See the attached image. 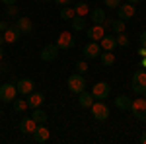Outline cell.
I'll use <instances>...</instances> for the list:
<instances>
[{"label":"cell","mask_w":146,"mask_h":144,"mask_svg":"<svg viewBox=\"0 0 146 144\" xmlns=\"http://www.w3.org/2000/svg\"><path fill=\"white\" fill-rule=\"evenodd\" d=\"M66 86H68V90H70L72 94H80V92H84V90H86L88 82H86L84 74H80V72H74L72 76H68Z\"/></svg>","instance_id":"6da1fadb"},{"label":"cell","mask_w":146,"mask_h":144,"mask_svg":"<svg viewBox=\"0 0 146 144\" xmlns=\"http://www.w3.org/2000/svg\"><path fill=\"white\" fill-rule=\"evenodd\" d=\"M131 90L136 96H142L146 90V70H136L131 78Z\"/></svg>","instance_id":"7a4b0ae2"},{"label":"cell","mask_w":146,"mask_h":144,"mask_svg":"<svg viewBox=\"0 0 146 144\" xmlns=\"http://www.w3.org/2000/svg\"><path fill=\"white\" fill-rule=\"evenodd\" d=\"M131 113L135 115L138 121L146 123V100L142 96H138L136 100H133V103H131Z\"/></svg>","instance_id":"3957f363"},{"label":"cell","mask_w":146,"mask_h":144,"mask_svg":"<svg viewBox=\"0 0 146 144\" xmlns=\"http://www.w3.org/2000/svg\"><path fill=\"white\" fill-rule=\"evenodd\" d=\"M90 111H92V117H94L96 121H105V119L109 117V107L103 103V100L94 101L90 105Z\"/></svg>","instance_id":"277c9868"},{"label":"cell","mask_w":146,"mask_h":144,"mask_svg":"<svg viewBox=\"0 0 146 144\" xmlns=\"http://www.w3.org/2000/svg\"><path fill=\"white\" fill-rule=\"evenodd\" d=\"M16 96H18V88H16V84H2L0 86V101H4V103H12V101L16 100Z\"/></svg>","instance_id":"5b68a950"},{"label":"cell","mask_w":146,"mask_h":144,"mask_svg":"<svg viewBox=\"0 0 146 144\" xmlns=\"http://www.w3.org/2000/svg\"><path fill=\"white\" fill-rule=\"evenodd\" d=\"M109 92H111V86H109L107 82H98V84H94V88H92V96H94L96 100H107V98H109Z\"/></svg>","instance_id":"8992f818"},{"label":"cell","mask_w":146,"mask_h":144,"mask_svg":"<svg viewBox=\"0 0 146 144\" xmlns=\"http://www.w3.org/2000/svg\"><path fill=\"white\" fill-rule=\"evenodd\" d=\"M117 14H119V20H131V18H135V14H136V8H135V4H131V2H121V6L117 8Z\"/></svg>","instance_id":"52a82bcc"},{"label":"cell","mask_w":146,"mask_h":144,"mask_svg":"<svg viewBox=\"0 0 146 144\" xmlns=\"http://www.w3.org/2000/svg\"><path fill=\"white\" fill-rule=\"evenodd\" d=\"M82 53L86 58H100L101 55V45L98 41H90V43L84 45V49H82Z\"/></svg>","instance_id":"ba28073f"},{"label":"cell","mask_w":146,"mask_h":144,"mask_svg":"<svg viewBox=\"0 0 146 144\" xmlns=\"http://www.w3.org/2000/svg\"><path fill=\"white\" fill-rule=\"evenodd\" d=\"M58 47L56 43H49L43 47V51H41V60H45V62H51V60H55L56 56H58Z\"/></svg>","instance_id":"9c48e42d"},{"label":"cell","mask_w":146,"mask_h":144,"mask_svg":"<svg viewBox=\"0 0 146 144\" xmlns=\"http://www.w3.org/2000/svg\"><path fill=\"white\" fill-rule=\"evenodd\" d=\"M37 125H39V123L35 121V119L23 117L22 121H20V125H18V129H20V133H23V134H33L35 129H37Z\"/></svg>","instance_id":"30bf717a"},{"label":"cell","mask_w":146,"mask_h":144,"mask_svg":"<svg viewBox=\"0 0 146 144\" xmlns=\"http://www.w3.org/2000/svg\"><path fill=\"white\" fill-rule=\"evenodd\" d=\"M56 47L58 49H72L74 47V37L70 31H60V35L56 37Z\"/></svg>","instance_id":"8fae6325"},{"label":"cell","mask_w":146,"mask_h":144,"mask_svg":"<svg viewBox=\"0 0 146 144\" xmlns=\"http://www.w3.org/2000/svg\"><path fill=\"white\" fill-rule=\"evenodd\" d=\"M16 88H18V94L27 96V94H31V92L35 90V82H33V80H29V78H22V80L16 82Z\"/></svg>","instance_id":"7c38bea8"},{"label":"cell","mask_w":146,"mask_h":144,"mask_svg":"<svg viewBox=\"0 0 146 144\" xmlns=\"http://www.w3.org/2000/svg\"><path fill=\"white\" fill-rule=\"evenodd\" d=\"M103 35H105V27H103L101 23H92L90 27H88V37H90V41H98V43H100Z\"/></svg>","instance_id":"4fadbf2b"},{"label":"cell","mask_w":146,"mask_h":144,"mask_svg":"<svg viewBox=\"0 0 146 144\" xmlns=\"http://www.w3.org/2000/svg\"><path fill=\"white\" fill-rule=\"evenodd\" d=\"M16 27L20 29L22 35L31 33V31H33V22H31L29 18H25V16H20V18H16Z\"/></svg>","instance_id":"5bb4252c"},{"label":"cell","mask_w":146,"mask_h":144,"mask_svg":"<svg viewBox=\"0 0 146 144\" xmlns=\"http://www.w3.org/2000/svg\"><path fill=\"white\" fill-rule=\"evenodd\" d=\"M49 138H51L49 129H47L43 123H41V125H37V129H35V133H33V140H35L37 144H43V142H47Z\"/></svg>","instance_id":"9a60e30c"},{"label":"cell","mask_w":146,"mask_h":144,"mask_svg":"<svg viewBox=\"0 0 146 144\" xmlns=\"http://www.w3.org/2000/svg\"><path fill=\"white\" fill-rule=\"evenodd\" d=\"M20 35L22 33H20V29L16 27V23H14V25H8V29L2 31V37H4L6 43H16V41L20 39Z\"/></svg>","instance_id":"2e32d148"},{"label":"cell","mask_w":146,"mask_h":144,"mask_svg":"<svg viewBox=\"0 0 146 144\" xmlns=\"http://www.w3.org/2000/svg\"><path fill=\"white\" fill-rule=\"evenodd\" d=\"M43 101H45V96L41 94V92H31V94H27V105L35 109V107H41L43 105Z\"/></svg>","instance_id":"e0dca14e"},{"label":"cell","mask_w":146,"mask_h":144,"mask_svg":"<svg viewBox=\"0 0 146 144\" xmlns=\"http://www.w3.org/2000/svg\"><path fill=\"white\" fill-rule=\"evenodd\" d=\"M100 45H101V51H113L115 47H117V41H115V35H103L101 37V41H100Z\"/></svg>","instance_id":"ac0fdd59"},{"label":"cell","mask_w":146,"mask_h":144,"mask_svg":"<svg viewBox=\"0 0 146 144\" xmlns=\"http://www.w3.org/2000/svg\"><path fill=\"white\" fill-rule=\"evenodd\" d=\"M78 103L84 107V109H90V105L94 103V96H92V92H80L78 94Z\"/></svg>","instance_id":"d6986e66"},{"label":"cell","mask_w":146,"mask_h":144,"mask_svg":"<svg viewBox=\"0 0 146 144\" xmlns=\"http://www.w3.org/2000/svg\"><path fill=\"white\" fill-rule=\"evenodd\" d=\"M131 103H133V100H131L129 96H119V98L115 100L117 109H121V111H131Z\"/></svg>","instance_id":"ffe728a7"},{"label":"cell","mask_w":146,"mask_h":144,"mask_svg":"<svg viewBox=\"0 0 146 144\" xmlns=\"http://www.w3.org/2000/svg\"><path fill=\"white\" fill-rule=\"evenodd\" d=\"M100 58H101V64L103 66H113L115 64V53L113 51H101Z\"/></svg>","instance_id":"44dd1931"},{"label":"cell","mask_w":146,"mask_h":144,"mask_svg":"<svg viewBox=\"0 0 146 144\" xmlns=\"http://www.w3.org/2000/svg\"><path fill=\"white\" fill-rule=\"evenodd\" d=\"M31 119H35V121L41 125V123H47L49 115H47V111H43L41 107H35V109L31 111Z\"/></svg>","instance_id":"7402d4cb"},{"label":"cell","mask_w":146,"mask_h":144,"mask_svg":"<svg viewBox=\"0 0 146 144\" xmlns=\"http://www.w3.org/2000/svg\"><path fill=\"white\" fill-rule=\"evenodd\" d=\"M58 16H60L62 22H70V20L76 16V12H74V8H70V6H62L60 12H58Z\"/></svg>","instance_id":"603a6c76"},{"label":"cell","mask_w":146,"mask_h":144,"mask_svg":"<svg viewBox=\"0 0 146 144\" xmlns=\"http://www.w3.org/2000/svg\"><path fill=\"white\" fill-rule=\"evenodd\" d=\"M70 23H72V29H74V31H82V29L86 27V18H82V16H74V18L70 20Z\"/></svg>","instance_id":"cb8c5ba5"},{"label":"cell","mask_w":146,"mask_h":144,"mask_svg":"<svg viewBox=\"0 0 146 144\" xmlns=\"http://www.w3.org/2000/svg\"><path fill=\"white\" fill-rule=\"evenodd\" d=\"M111 29L115 33H125L127 31V22L125 20H111Z\"/></svg>","instance_id":"d4e9b609"},{"label":"cell","mask_w":146,"mask_h":144,"mask_svg":"<svg viewBox=\"0 0 146 144\" xmlns=\"http://www.w3.org/2000/svg\"><path fill=\"white\" fill-rule=\"evenodd\" d=\"M12 103H14V111H16V113H23V111L29 109V105H27V100H18V98H16V100L12 101Z\"/></svg>","instance_id":"484cf974"},{"label":"cell","mask_w":146,"mask_h":144,"mask_svg":"<svg viewBox=\"0 0 146 144\" xmlns=\"http://www.w3.org/2000/svg\"><path fill=\"white\" fill-rule=\"evenodd\" d=\"M74 12H76V16H82V18H86V16L90 14V6H88L86 2H78V4L74 6Z\"/></svg>","instance_id":"4316f807"},{"label":"cell","mask_w":146,"mask_h":144,"mask_svg":"<svg viewBox=\"0 0 146 144\" xmlns=\"http://www.w3.org/2000/svg\"><path fill=\"white\" fill-rule=\"evenodd\" d=\"M103 20H105L103 8H96V10L92 12V23H103Z\"/></svg>","instance_id":"83f0119b"},{"label":"cell","mask_w":146,"mask_h":144,"mask_svg":"<svg viewBox=\"0 0 146 144\" xmlns=\"http://www.w3.org/2000/svg\"><path fill=\"white\" fill-rule=\"evenodd\" d=\"M115 41H117V47H127L129 45V37H127V33H117Z\"/></svg>","instance_id":"f1b7e54d"},{"label":"cell","mask_w":146,"mask_h":144,"mask_svg":"<svg viewBox=\"0 0 146 144\" xmlns=\"http://www.w3.org/2000/svg\"><path fill=\"white\" fill-rule=\"evenodd\" d=\"M8 18H12V20L20 18V8H18L16 4H10V6H8Z\"/></svg>","instance_id":"f546056e"},{"label":"cell","mask_w":146,"mask_h":144,"mask_svg":"<svg viewBox=\"0 0 146 144\" xmlns=\"http://www.w3.org/2000/svg\"><path fill=\"white\" fill-rule=\"evenodd\" d=\"M88 62H86V60H78V62H76V72H80V74H84V72H88Z\"/></svg>","instance_id":"4dcf8cb0"},{"label":"cell","mask_w":146,"mask_h":144,"mask_svg":"<svg viewBox=\"0 0 146 144\" xmlns=\"http://www.w3.org/2000/svg\"><path fill=\"white\" fill-rule=\"evenodd\" d=\"M121 2H123V0H105V6H109V8H119Z\"/></svg>","instance_id":"1f68e13d"},{"label":"cell","mask_w":146,"mask_h":144,"mask_svg":"<svg viewBox=\"0 0 146 144\" xmlns=\"http://www.w3.org/2000/svg\"><path fill=\"white\" fill-rule=\"evenodd\" d=\"M138 41H140V47H144V49H146V31H142V33H140Z\"/></svg>","instance_id":"d6a6232c"},{"label":"cell","mask_w":146,"mask_h":144,"mask_svg":"<svg viewBox=\"0 0 146 144\" xmlns=\"http://www.w3.org/2000/svg\"><path fill=\"white\" fill-rule=\"evenodd\" d=\"M101 25H103V27H105V31H107V29H111V20H107V18H105V20H103V23H101Z\"/></svg>","instance_id":"836d02e7"},{"label":"cell","mask_w":146,"mask_h":144,"mask_svg":"<svg viewBox=\"0 0 146 144\" xmlns=\"http://www.w3.org/2000/svg\"><path fill=\"white\" fill-rule=\"evenodd\" d=\"M56 4H58V6H68V4H70V2H74V0H55Z\"/></svg>","instance_id":"e575fe53"},{"label":"cell","mask_w":146,"mask_h":144,"mask_svg":"<svg viewBox=\"0 0 146 144\" xmlns=\"http://www.w3.org/2000/svg\"><path fill=\"white\" fill-rule=\"evenodd\" d=\"M8 25H10L8 22H0V33H2V31H6V29H8Z\"/></svg>","instance_id":"d590c367"},{"label":"cell","mask_w":146,"mask_h":144,"mask_svg":"<svg viewBox=\"0 0 146 144\" xmlns=\"http://www.w3.org/2000/svg\"><path fill=\"white\" fill-rule=\"evenodd\" d=\"M138 55H140V58L146 56V49H144V47H138Z\"/></svg>","instance_id":"8d00e7d4"},{"label":"cell","mask_w":146,"mask_h":144,"mask_svg":"<svg viewBox=\"0 0 146 144\" xmlns=\"http://www.w3.org/2000/svg\"><path fill=\"white\" fill-rule=\"evenodd\" d=\"M18 0H2V4H6V6H10V4H16Z\"/></svg>","instance_id":"74e56055"},{"label":"cell","mask_w":146,"mask_h":144,"mask_svg":"<svg viewBox=\"0 0 146 144\" xmlns=\"http://www.w3.org/2000/svg\"><path fill=\"white\" fill-rule=\"evenodd\" d=\"M140 144H146V131L140 134Z\"/></svg>","instance_id":"f35d334b"},{"label":"cell","mask_w":146,"mask_h":144,"mask_svg":"<svg viewBox=\"0 0 146 144\" xmlns=\"http://www.w3.org/2000/svg\"><path fill=\"white\" fill-rule=\"evenodd\" d=\"M140 68H146V56H142V60H140Z\"/></svg>","instance_id":"ab89813d"},{"label":"cell","mask_w":146,"mask_h":144,"mask_svg":"<svg viewBox=\"0 0 146 144\" xmlns=\"http://www.w3.org/2000/svg\"><path fill=\"white\" fill-rule=\"evenodd\" d=\"M4 60V51H2V47H0V62Z\"/></svg>","instance_id":"60d3db41"},{"label":"cell","mask_w":146,"mask_h":144,"mask_svg":"<svg viewBox=\"0 0 146 144\" xmlns=\"http://www.w3.org/2000/svg\"><path fill=\"white\" fill-rule=\"evenodd\" d=\"M127 2H131V4H138V2H142V0H127Z\"/></svg>","instance_id":"b9f144b4"},{"label":"cell","mask_w":146,"mask_h":144,"mask_svg":"<svg viewBox=\"0 0 146 144\" xmlns=\"http://www.w3.org/2000/svg\"><path fill=\"white\" fill-rule=\"evenodd\" d=\"M4 43H6V41H4V37H2V33H0V47H2Z\"/></svg>","instance_id":"7bdbcfd3"},{"label":"cell","mask_w":146,"mask_h":144,"mask_svg":"<svg viewBox=\"0 0 146 144\" xmlns=\"http://www.w3.org/2000/svg\"><path fill=\"white\" fill-rule=\"evenodd\" d=\"M142 98H144V100H146V90H144V94H142Z\"/></svg>","instance_id":"ee69618b"},{"label":"cell","mask_w":146,"mask_h":144,"mask_svg":"<svg viewBox=\"0 0 146 144\" xmlns=\"http://www.w3.org/2000/svg\"><path fill=\"white\" fill-rule=\"evenodd\" d=\"M43 2H49V0H43Z\"/></svg>","instance_id":"f6af8a7d"}]
</instances>
